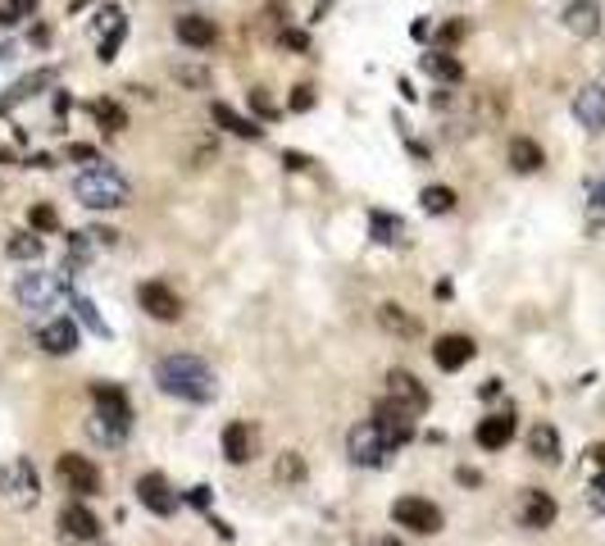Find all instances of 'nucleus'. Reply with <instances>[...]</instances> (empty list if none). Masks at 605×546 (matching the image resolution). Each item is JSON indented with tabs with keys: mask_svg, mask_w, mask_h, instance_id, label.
I'll return each mask as SVG.
<instances>
[{
	"mask_svg": "<svg viewBox=\"0 0 605 546\" xmlns=\"http://www.w3.org/2000/svg\"><path fill=\"white\" fill-rule=\"evenodd\" d=\"M391 519L400 528H410V533H437L442 528V510L433 501H424V497H400L391 506Z\"/></svg>",
	"mask_w": 605,
	"mask_h": 546,
	"instance_id": "nucleus-8",
	"label": "nucleus"
},
{
	"mask_svg": "<svg viewBox=\"0 0 605 546\" xmlns=\"http://www.w3.org/2000/svg\"><path fill=\"white\" fill-rule=\"evenodd\" d=\"M460 32H464V23H446L437 37H442V41H460Z\"/></svg>",
	"mask_w": 605,
	"mask_h": 546,
	"instance_id": "nucleus-44",
	"label": "nucleus"
},
{
	"mask_svg": "<svg viewBox=\"0 0 605 546\" xmlns=\"http://www.w3.org/2000/svg\"><path fill=\"white\" fill-rule=\"evenodd\" d=\"M37 347H41L46 356H74V351H78V319H69V314L46 319V323L37 328Z\"/></svg>",
	"mask_w": 605,
	"mask_h": 546,
	"instance_id": "nucleus-10",
	"label": "nucleus"
},
{
	"mask_svg": "<svg viewBox=\"0 0 605 546\" xmlns=\"http://www.w3.org/2000/svg\"><path fill=\"white\" fill-rule=\"evenodd\" d=\"M378 428H382V437H387V446L396 451V446H406L410 437H415V415H406V410H396L391 401H382L378 405V419H373Z\"/></svg>",
	"mask_w": 605,
	"mask_h": 546,
	"instance_id": "nucleus-16",
	"label": "nucleus"
},
{
	"mask_svg": "<svg viewBox=\"0 0 605 546\" xmlns=\"http://www.w3.org/2000/svg\"><path fill=\"white\" fill-rule=\"evenodd\" d=\"M224 455H228L232 464H246V460H250V428H246L241 419H232V424L224 428Z\"/></svg>",
	"mask_w": 605,
	"mask_h": 546,
	"instance_id": "nucleus-24",
	"label": "nucleus"
},
{
	"mask_svg": "<svg viewBox=\"0 0 605 546\" xmlns=\"http://www.w3.org/2000/svg\"><path fill=\"white\" fill-rule=\"evenodd\" d=\"M373 546H406V542H396V537H382V542H373Z\"/></svg>",
	"mask_w": 605,
	"mask_h": 546,
	"instance_id": "nucleus-47",
	"label": "nucleus"
},
{
	"mask_svg": "<svg viewBox=\"0 0 605 546\" xmlns=\"http://www.w3.org/2000/svg\"><path fill=\"white\" fill-rule=\"evenodd\" d=\"M274 473H278V483H305V460H301L296 451H287Z\"/></svg>",
	"mask_w": 605,
	"mask_h": 546,
	"instance_id": "nucleus-33",
	"label": "nucleus"
},
{
	"mask_svg": "<svg viewBox=\"0 0 605 546\" xmlns=\"http://www.w3.org/2000/svg\"><path fill=\"white\" fill-rule=\"evenodd\" d=\"M74 196L87 205V210H118V205L132 200V187H127V178H123L114 164L96 160V164H87V169L74 178Z\"/></svg>",
	"mask_w": 605,
	"mask_h": 546,
	"instance_id": "nucleus-2",
	"label": "nucleus"
},
{
	"mask_svg": "<svg viewBox=\"0 0 605 546\" xmlns=\"http://www.w3.org/2000/svg\"><path fill=\"white\" fill-rule=\"evenodd\" d=\"M5 488H10V501L19 506V510H28V506H37V469H32V460H14L10 464V478H5Z\"/></svg>",
	"mask_w": 605,
	"mask_h": 546,
	"instance_id": "nucleus-17",
	"label": "nucleus"
},
{
	"mask_svg": "<svg viewBox=\"0 0 605 546\" xmlns=\"http://www.w3.org/2000/svg\"><path fill=\"white\" fill-rule=\"evenodd\" d=\"M419 200H424L428 215H451V210H455V191H451V187H424Z\"/></svg>",
	"mask_w": 605,
	"mask_h": 546,
	"instance_id": "nucleus-31",
	"label": "nucleus"
},
{
	"mask_svg": "<svg viewBox=\"0 0 605 546\" xmlns=\"http://www.w3.org/2000/svg\"><path fill=\"white\" fill-rule=\"evenodd\" d=\"M565 28L574 37H596L601 32V5L596 0H569L565 5Z\"/></svg>",
	"mask_w": 605,
	"mask_h": 546,
	"instance_id": "nucleus-18",
	"label": "nucleus"
},
{
	"mask_svg": "<svg viewBox=\"0 0 605 546\" xmlns=\"http://www.w3.org/2000/svg\"><path fill=\"white\" fill-rule=\"evenodd\" d=\"M5 251H10L14 260H41V251H46V246H41V237H37V233H19V237H10V246H5Z\"/></svg>",
	"mask_w": 605,
	"mask_h": 546,
	"instance_id": "nucleus-32",
	"label": "nucleus"
},
{
	"mask_svg": "<svg viewBox=\"0 0 605 546\" xmlns=\"http://www.w3.org/2000/svg\"><path fill=\"white\" fill-rule=\"evenodd\" d=\"M69 301H74V314H78V323H83V328H92L96 337H110V328H105V319L96 314V305H92V301H87L83 292H69Z\"/></svg>",
	"mask_w": 605,
	"mask_h": 546,
	"instance_id": "nucleus-29",
	"label": "nucleus"
},
{
	"mask_svg": "<svg viewBox=\"0 0 605 546\" xmlns=\"http://www.w3.org/2000/svg\"><path fill=\"white\" fill-rule=\"evenodd\" d=\"M28 224H32L37 233H50V228H59V215L50 210V205H37V210L28 215Z\"/></svg>",
	"mask_w": 605,
	"mask_h": 546,
	"instance_id": "nucleus-37",
	"label": "nucleus"
},
{
	"mask_svg": "<svg viewBox=\"0 0 605 546\" xmlns=\"http://www.w3.org/2000/svg\"><path fill=\"white\" fill-rule=\"evenodd\" d=\"M92 401H96L92 437H96V442H105V446H118V442L132 433V405H127L123 387H114V383H96V387H92Z\"/></svg>",
	"mask_w": 605,
	"mask_h": 546,
	"instance_id": "nucleus-3",
	"label": "nucleus"
},
{
	"mask_svg": "<svg viewBox=\"0 0 605 546\" xmlns=\"http://www.w3.org/2000/svg\"><path fill=\"white\" fill-rule=\"evenodd\" d=\"M592 460L601 464V473H596V483H592V492L605 501V446H592Z\"/></svg>",
	"mask_w": 605,
	"mask_h": 546,
	"instance_id": "nucleus-39",
	"label": "nucleus"
},
{
	"mask_svg": "<svg viewBox=\"0 0 605 546\" xmlns=\"http://www.w3.org/2000/svg\"><path fill=\"white\" fill-rule=\"evenodd\" d=\"M210 114H215V123H219V128H228L232 136H250V142H255V136H264V128H259L255 119H241V114H237L232 105H224V101H215V105H210Z\"/></svg>",
	"mask_w": 605,
	"mask_h": 546,
	"instance_id": "nucleus-21",
	"label": "nucleus"
},
{
	"mask_svg": "<svg viewBox=\"0 0 605 546\" xmlns=\"http://www.w3.org/2000/svg\"><path fill=\"white\" fill-rule=\"evenodd\" d=\"M137 501H142L151 515H160V519H169V515L178 510V492L169 488L164 473H142V478H137Z\"/></svg>",
	"mask_w": 605,
	"mask_h": 546,
	"instance_id": "nucleus-11",
	"label": "nucleus"
},
{
	"mask_svg": "<svg viewBox=\"0 0 605 546\" xmlns=\"http://www.w3.org/2000/svg\"><path fill=\"white\" fill-rule=\"evenodd\" d=\"M424 74L428 78H442V83H460L464 78V64L455 55H446V50H433V55H424Z\"/></svg>",
	"mask_w": 605,
	"mask_h": 546,
	"instance_id": "nucleus-25",
	"label": "nucleus"
},
{
	"mask_svg": "<svg viewBox=\"0 0 605 546\" xmlns=\"http://www.w3.org/2000/svg\"><path fill=\"white\" fill-rule=\"evenodd\" d=\"M50 83H55V74H50V68H41V74H32V78L14 83V87H10V96H5V101H0V114H5L10 105H19V101H28V96H32L37 87H50Z\"/></svg>",
	"mask_w": 605,
	"mask_h": 546,
	"instance_id": "nucleus-28",
	"label": "nucleus"
},
{
	"mask_svg": "<svg viewBox=\"0 0 605 546\" xmlns=\"http://www.w3.org/2000/svg\"><path fill=\"white\" fill-rule=\"evenodd\" d=\"M478 446L483 451H501V446H510V437H514V415L505 410V415H487L483 424H478Z\"/></svg>",
	"mask_w": 605,
	"mask_h": 546,
	"instance_id": "nucleus-19",
	"label": "nucleus"
},
{
	"mask_svg": "<svg viewBox=\"0 0 605 546\" xmlns=\"http://www.w3.org/2000/svg\"><path fill=\"white\" fill-rule=\"evenodd\" d=\"M378 319H382V328L396 332V337H415V332H419V323L406 314V305H396V301H382V305H378Z\"/></svg>",
	"mask_w": 605,
	"mask_h": 546,
	"instance_id": "nucleus-27",
	"label": "nucleus"
},
{
	"mask_svg": "<svg viewBox=\"0 0 605 546\" xmlns=\"http://www.w3.org/2000/svg\"><path fill=\"white\" fill-rule=\"evenodd\" d=\"M387 401L396 410H406V415H424V410H428V387L410 369H391L387 374Z\"/></svg>",
	"mask_w": 605,
	"mask_h": 546,
	"instance_id": "nucleus-7",
	"label": "nucleus"
},
{
	"mask_svg": "<svg viewBox=\"0 0 605 546\" xmlns=\"http://www.w3.org/2000/svg\"><path fill=\"white\" fill-rule=\"evenodd\" d=\"M369 233H373V242H382V246H400V237H406V224H400L396 215H387V210H373V215H369Z\"/></svg>",
	"mask_w": 605,
	"mask_h": 546,
	"instance_id": "nucleus-26",
	"label": "nucleus"
},
{
	"mask_svg": "<svg viewBox=\"0 0 605 546\" xmlns=\"http://www.w3.org/2000/svg\"><path fill=\"white\" fill-rule=\"evenodd\" d=\"M250 105H255V110L264 114V119H274V114H278L274 105H268V96H264V92H250Z\"/></svg>",
	"mask_w": 605,
	"mask_h": 546,
	"instance_id": "nucleus-41",
	"label": "nucleus"
},
{
	"mask_svg": "<svg viewBox=\"0 0 605 546\" xmlns=\"http://www.w3.org/2000/svg\"><path fill=\"white\" fill-rule=\"evenodd\" d=\"M346 451H351V460H355V464H364V469H382V464H387V455H391V446H387V437H382V428H378L373 419L351 428Z\"/></svg>",
	"mask_w": 605,
	"mask_h": 546,
	"instance_id": "nucleus-6",
	"label": "nucleus"
},
{
	"mask_svg": "<svg viewBox=\"0 0 605 546\" xmlns=\"http://www.w3.org/2000/svg\"><path fill=\"white\" fill-rule=\"evenodd\" d=\"M191 501H196L200 510H206V506H210V488H191Z\"/></svg>",
	"mask_w": 605,
	"mask_h": 546,
	"instance_id": "nucleus-46",
	"label": "nucleus"
},
{
	"mask_svg": "<svg viewBox=\"0 0 605 546\" xmlns=\"http://www.w3.org/2000/svg\"><path fill=\"white\" fill-rule=\"evenodd\" d=\"M5 55H10V46H0V59H5Z\"/></svg>",
	"mask_w": 605,
	"mask_h": 546,
	"instance_id": "nucleus-48",
	"label": "nucleus"
},
{
	"mask_svg": "<svg viewBox=\"0 0 605 546\" xmlns=\"http://www.w3.org/2000/svg\"><path fill=\"white\" fill-rule=\"evenodd\" d=\"M37 0H0V28H10L14 19H23Z\"/></svg>",
	"mask_w": 605,
	"mask_h": 546,
	"instance_id": "nucleus-36",
	"label": "nucleus"
},
{
	"mask_svg": "<svg viewBox=\"0 0 605 546\" xmlns=\"http://www.w3.org/2000/svg\"><path fill=\"white\" fill-rule=\"evenodd\" d=\"M310 105H314V92H310V87H296V96H292V110H296V114H305Z\"/></svg>",
	"mask_w": 605,
	"mask_h": 546,
	"instance_id": "nucleus-40",
	"label": "nucleus"
},
{
	"mask_svg": "<svg viewBox=\"0 0 605 546\" xmlns=\"http://www.w3.org/2000/svg\"><path fill=\"white\" fill-rule=\"evenodd\" d=\"M528 451H532L537 460H547V464H560V433H556L551 424H532Z\"/></svg>",
	"mask_w": 605,
	"mask_h": 546,
	"instance_id": "nucleus-23",
	"label": "nucleus"
},
{
	"mask_svg": "<svg viewBox=\"0 0 605 546\" xmlns=\"http://www.w3.org/2000/svg\"><path fill=\"white\" fill-rule=\"evenodd\" d=\"M474 356H478V347H474V337H464V332H446V337L433 341V360H437V369H446V374L464 369Z\"/></svg>",
	"mask_w": 605,
	"mask_h": 546,
	"instance_id": "nucleus-12",
	"label": "nucleus"
},
{
	"mask_svg": "<svg viewBox=\"0 0 605 546\" xmlns=\"http://www.w3.org/2000/svg\"><path fill=\"white\" fill-rule=\"evenodd\" d=\"M215 37H219L215 19H200V14H187V19H178V41H182V46H196V50H206V46H215Z\"/></svg>",
	"mask_w": 605,
	"mask_h": 546,
	"instance_id": "nucleus-20",
	"label": "nucleus"
},
{
	"mask_svg": "<svg viewBox=\"0 0 605 546\" xmlns=\"http://www.w3.org/2000/svg\"><path fill=\"white\" fill-rule=\"evenodd\" d=\"M59 537L64 542H96L101 537V519L83 501H69V506L59 510Z\"/></svg>",
	"mask_w": 605,
	"mask_h": 546,
	"instance_id": "nucleus-13",
	"label": "nucleus"
},
{
	"mask_svg": "<svg viewBox=\"0 0 605 546\" xmlns=\"http://www.w3.org/2000/svg\"><path fill=\"white\" fill-rule=\"evenodd\" d=\"M574 119H578V128H587L592 136L605 132V87L587 83V87L574 96Z\"/></svg>",
	"mask_w": 605,
	"mask_h": 546,
	"instance_id": "nucleus-15",
	"label": "nucleus"
},
{
	"mask_svg": "<svg viewBox=\"0 0 605 546\" xmlns=\"http://www.w3.org/2000/svg\"><path fill=\"white\" fill-rule=\"evenodd\" d=\"M556 497H547V492H537V488H528L523 497H519V524L523 528H532V533H542V528H551L556 524Z\"/></svg>",
	"mask_w": 605,
	"mask_h": 546,
	"instance_id": "nucleus-14",
	"label": "nucleus"
},
{
	"mask_svg": "<svg viewBox=\"0 0 605 546\" xmlns=\"http://www.w3.org/2000/svg\"><path fill=\"white\" fill-rule=\"evenodd\" d=\"M69 160H83V164H96V151H92V146H69Z\"/></svg>",
	"mask_w": 605,
	"mask_h": 546,
	"instance_id": "nucleus-43",
	"label": "nucleus"
},
{
	"mask_svg": "<svg viewBox=\"0 0 605 546\" xmlns=\"http://www.w3.org/2000/svg\"><path fill=\"white\" fill-rule=\"evenodd\" d=\"M155 383H160V392L164 396H178V401H191V405H206V401H215V369L200 360V356H187V351H178V356H164L160 365H155Z\"/></svg>",
	"mask_w": 605,
	"mask_h": 546,
	"instance_id": "nucleus-1",
	"label": "nucleus"
},
{
	"mask_svg": "<svg viewBox=\"0 0 605 546\" xmlns=\"http://www.w3.org/2000/svg\"><path fill=\"white\" fill-rule=\"evenodd\" d=\"M55 473H59V483L69 488L74 497H96V492H101V469H96L87 455L64 451V455L55 460Z\"/></svg>",
	"mask_w": 605,
	"mask_h": 546,
	"instance_id": "nucleus-5",
	"label": "nucleus"
},
{
	"mask_svg": "<svg viewBox=\"0 0 605 546\" xmlns=\"http://www.w3.org/2000/svg\"><path fill=\"white\" fill-rule=\"evenodd\" d=\"M118 46H123V23H114V32H110V37H105V41H101V59H105V64H110V59H114V55H118Z\"/></svg>",
	"mask_w": 605,
	"mask_h": 546,
	"instance_id": "nucleus-38",
	"label": "nucleus"
},
{
	"mask_svg": "<svg viewBox=\"0 0 605 546\" xmlns=\"http://www.w3.org/2000/svg\"><path fill=\"white\" fill-rule=\"evenodd\" d=\"M510 164H514V173H537L547 164V155H542V146H537L532 136H514L510 142Z\"/></svg>",
	"mask_w": 605,
	"mask_h": 546,
	"instance_id": "nucleus-22",
	"label": "nucleus"
},
{
	"mask_svg": "<svg viewBox=\"0 0 605 546\" xmlns=\"http://www.w3.org/2000/svg\"><path fill=\"white\" fill-rule=\"evenodd\" d=\"M283 41H287L292 50H305V46H310V41H305V32H283Z\"/></svg>",
	"mask_w": 605,
	"mask_h": 546,
	"instance_id": "nucleus-45",
	"label": "nucleus"
},
{
	"mask_svg": "<svg viewBox=\"0 0 605 546\" xmlns=\"http://www.w3.org/2000/svg\"><path fill=\"white\" fill-rule=\"evenodd\" d=\"M96 119H101L110 132H123V128H127V114H123L118 101H96Z\"/></svg>",
	"mask_w": 605,
	"mask_h": 546,
	"instance_id": "nucleus-34",
	"label": "nucleus"
},
{
	"mask_svg": "<svg viewBox=\"0 0 605 546\" xmlns=\"http://www.w3.org/2000/svg\"><path fill=\"white\" fill-rule=\"evenodd\" d=\"M74 287L59 278V273H46V269H28V273H19V283H14V296H19V305L28 310V314H46V310H55L64 296H69Z\"/></svg>",
	"mask_w": 605,
	"mask_h": 546,
	"instance_id": "nucleus-4",
	"label": "nucleus"
},
{
	"mask_svg": "<svg viewBox=\"0 0 605 546\" xmlns=\"http://www.w3.org/2000/svg\"><path fill=\"white\" fill-rule=\"evenodd\" d=\"M587 215H592V224H596V228L605 224V178H596V182H592V191H587Z\"/></svg>",
	"mask_w": 605,
	"mask_h": 546,
	"instance_id": "nucleus-35",
	"label": "nucleus"
},
{
	"mask_svg": "<svg viewBox=\"0 0 605 546\" xmlns=\"http://www.w3.org/2000/svg\"><path fill=\"white\" fill-rule=\"evenodd\" d=\"M92 233H69V255H64V273H78L92 260Z\"/></svg>",
	"mask_w": 605,
	"mask_h": 546,
	"instance_id": "nucleus-30",
	"label": "nucleus"
},
{
	"mask_svg": "<svg viewBox=\"0 0 605 546\" xmlns=\"http://www.w3.org/2000/svg\"><path fill=\"white\" fill-rule=\"evenodd\" d=\"M137 305H142L151 319H160V323H178V319H182V296H178L169 283H142V287H137Z\"/></svg>",
	"mask_w": 605,
	"mask_h": 546,
	"instance_id": "nucleus-9",
	"label": "nucleus"
},
{
	"mask_svg": "<svg viewBox=\"0 0 605 546\" xmlns=\"http://www.w3.org/2000/svg\"><path fill=\"white\" fill-rule=\"evenodd\" d=\"M283 164H287L292 173H301V169H310V160H305L301 151H287V155H283Z\"/></svg>",
	"mask_w": 605,
	"mask_h": 546,
	"instance_id": "nucleus-42",
	"label": "nucleus"
}]
</instances>
